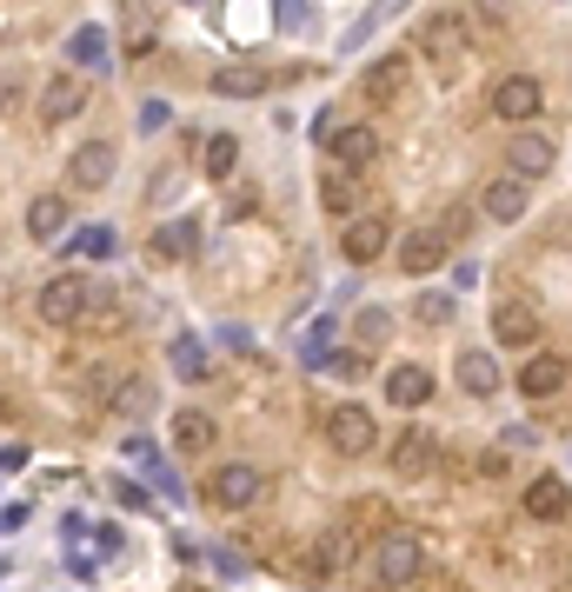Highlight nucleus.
Masks as SVG:
<instances>
[{
	"mask_svg": "<svg viewBox=\"0 0 572 592\" xmlns=\"http://www.w3.org/2000/svg\"><path fill=\"white\" fill-rule=\"evenodd\" d=\"M360 573L373 592H400L427 573V540L420 533H380L367 553H360Z\"/></svg>",
	"mask_w": 572,
	"mask_h": 592,
	"instance_id": "nucleus-1",
	"label": "nucleus"
},
{
	"mask_svg": "<svg viewBox=\"0 0 572 592\" xmlns=\"http://www.w3.org/2000/svg\"><path fill=\"white\" fill-rule=\"evenodd\" d=\"M327 446H333L340 460H360V453H373V446H380V420H373L367 407H353V400H347V407H333V413H327Z\"/></svg>",
	"mask_w": 572,
	"mask_h": 592,
	"instance_id": "nucleus-2",
	"label": "nucleus"
},
{
	"mask_svg": "<svg viewBox=\"0 0 572 592\" xmlns=\"http://www.w3.org/2000/svg\"><path fill=\"white\" fill-rule=\"evenodd\" d=\"M260 493H267V473H260V466H247V460H227V466L207 480V500H213L220 513H247Z\"/></svg>",
	"mask_w": 572,
	"mask_h": 592,
	"instance_id": "nucleus-3",
	"label": "nucleus"
},
{
	"mask_svg": "<svg viewBox=\"0 0 572 592\" xmlns=\"http://www.w3.org/2000/svg\"><path fill=\"white\" fill-rule=\"evenodd\" d=\"M87 300H93V287H87L80 273H53V280L40 287V320H47V327H80V320H87Z\"/></svg>",
	"mask_w": 572,
	"mask_h": 592,
	"instance_id": "nucleus-4",
	"label": "nucleus"
},
{
	"mask_svg": "<svg viewBox=\"0 0 572 592\" xmlns=\"http://www.w3.org/2000/svg\"><path fill=\"white\" fill-rule=\"evenodd\" d=\"M540 100H546V87H540L533 73H506V80L493 87V113H500L506 127H526V120H540Z\"/></svg>",
	"mask_w": 572,
	"mask_h": 592,
	"instance_id": "nucleus-5",
	"label": "nucleus"
},
{
	"mask_svg": "<svg viewBox=\"0 0 572 592\" xmlns=\"http://www.w3.org/2000/svg\"><path fill=\"white\" fill-rule=\"evenodd\" d=\"M393 247V220L387 213H367V220H347V233H340V253L353 260V267H373L380 253Z\"/></svg>",
	"mask_w": 572,
	"mask_h": 592,
	"instance_id": "nucleus-6",
	"label": "nucleus"
},
{
	"mask_svg": "<svg viewBox=\"0 0 572 592\" xmlns=\"http://www.w3.org/2000/svg\"><path fill=\"white\" fill-rule=\"evenodd\" d=\"M167 440H173V453H180V460H207V453L220 446V427H213V413L180 407V413H173V427H167Z\"/></svg>",
	"mask_w": 572,
	"mask_h": 592,
	"instance_id": "nucleus-7",
	"label": "nucleus"
},
{
	"mask_svg": "<svg viewBox=\"0 0 572 592\" xmlns=\"http://www.w3.org/2000/svg\"><path fill=\"white\" fill-rule=\"evenodd\" d=\"M113 167H120L113 140H80V147H73V160H67V180H73L80 193H93V187H107V180H113Z\"/></svg>",
	"mask_w": 572,
	"mask_h": 592,
	"instance_id": "nucleus-8",
	"label": "nucleus"
},
{
	"mask_svg": "<svg viewBox=\"0 0 572 592\" xmlns=\"http://www.w3.org/2000/svg\"><path fill=\"white\" fill-rule=\"evenodd\" d=\"M87 93H93V87H87L80 73H53V80L40 87V120H47V127H60V120H73V113L87 107Z\"/></svg>",
	"mask_w": 572,
	"mask_h": 592,
	"instance_id": "nucleus-9",
	"label": "nucleus"
},
{
	"mask_svg": "<svg viewBox=\"0 0 572 592\" xmlns=\"http://www.w3.org/2000/svg\"><path fill=\"white\" fill-rule=\"evenodd\" d=\"M446 247H453V240H446L440 227H413V233L400 240V253H393V260H400V273H433V267L446 260Z\"/></svg>",
	"mask_w": 572,
	"mask_h": 592,
	"instance_id": "nucleus-10",
	"label": "nucleus"
},
{
	"mask_svg": "<svg viewBox=\"0 0 572 592\" xmlns=\"http://www.w3.org/2000/svg\"><path fill=\"white\" fill-rule=\"evenodd\" d=\"M493 340H500V347H533V340H540V313H533L526 300H500V307H493Z\"/></svg>",
	"mask_w": 572,
	"mask_h": 592,
	"instance_id": "nucleus-11",
	"label": "nucleus"
},
{
	"mask_svg": "<svg viewBox=\"0 0 572 592\" xmlns=\"http://www.w3.org/2000/svg\"><path fill=\"white\" fill-rule=\"evenodd\" d=\"M526 513L546 520V526H553V520H572V486L560 473H540V480L526 486Z\"/></svg>",
	"mask_w": 572,
	"mask_h": 592,
	"instance_id": "nucleus-12",
	"label": "nucleus"
},
{
	"mask_svg": "<svg viewBox=\"0 0 572 592\" xmlns=\"http://www.w3.org/2000/svg\"><path fill=\"white\" fill-rule=\"evenodd\" d=\"M327 153H333L347 173H360V167H373V160H380V133H373V127H340V133L327 140Z\"/></svg>",
	"mask_w": 572,
	"mask_h": 592,
	"instance_id": "nucleus-13",
	"label": "nucleus"
},
{
	"mask_svg": "<svg viewBox=\"0 0 572 592\" xmlns=\"http://www.w3.org/2000/svg\"><path fill=\"white\" fill-rule=\"evenodd\" d=\"M387 407H433V373L427 367H393L387 373Z\"/></svg>",
	"mask_w": 572,
	"mask_h": 592,
	"instance_id": "nucleus-14",
	"label": "nucleus"
},
{
	"mask_svg": "<svg viewBox=\"0 0 572 592\" xmlns=\"http://www.w3.org/2000/svg\"><path fill=\"white\" fill-rule=\"evenodd\" d=\"M27 233L47 247V240H60L67 233V193H33L27 200Z\"/></svg>",
	"mask_w": 572,
	"mask_h": 592,
	"instance_id": "nucleus-15",
	"label": "nucleus"
},
{
	"mask_svg": "<svg viewBox=\"0 0 572 592\" xmlns=\"http://www.w3.org/2000/svg\"><path fill=\"white\" fill-rule=\"evenodd\" d=\"M566 387V360L560 353H533L526 367H520V393L526 400H546V393H560Z\"/></svg>",
	"mask_w": 572,
	"mask_h": 592,
	"instance_id": "nucleus-16",
	"label": "nucleus"
},
{
	"mask_svg": "<svg viewBox=\"0 0 572 592\" xmlns=\"http://www.w3.org/2000/svg\"><path fill=\"white\" fill-rule=\"evenodd\" d=\"M427 466H433V433H427V427H407V433L393 440V473H400V480H420Z\"/></svg>",
	"mask_w": 572,
	"mask_h": 592,
	"instance_id": "nucleus-17",
	"label": "nucleus"
},
{
	"mask_svg": "<svg viewBox=\"0 0 572 592\" xmlns=\"http://www.w3.org/2000/svg\"><path fill=\"white\" fill-rule=\"evenodd\" d=\"M413 47L433 53V60H453V53H460V13H433V20H420Z\"/></svg>",
	"mask_w": 572,
	"mask_h": 592,
	"instance_id": "nucleus-18",
	"label": "nucleus"
},
{
	"mask_svg": "<svg viewBox=\"0 0 572 592\" xmlns=\"http://www.w3.org/2000/svg\"><path fill=\"white\" fill-rule=\"evenodd\" d=\"M480 207H486L493 220H506V227H513V220H526V180H520V173L493 180V187L480 193Z\"/></svg>",
	"mask_w": 572,
	"mask_h": 592,
	"instance_id": "nucleus-19",
	"label": "nucleus"
},
{
	"mask_svg": "<svg viewBox=\"0 0 572 592\" xmlns=\"http://www.w3.org/2000/svg\"><path fill=\"white\" fill-rule=\"evenodd\" d=\"M407 73H413L407 53H380V60L367 67V93H373V100H393V93L407 87Z\"/></svg>",
	"mask_w": 572,
	"mask_h": 592,
	"instance_id": "nucleus-20",
	"label": "nucleus"
},
{
	"mask_svg": "<svg viewBox=\"0 0 572 592\" xmlns=\"http://www.w3.org/2000/svg\"><path fill=\"white\" fill-rule=\"evenodd\" d=\"M506 160H513V173H520V180H533V173H546V167H553V140L520 133V140H506Z\"/></svg>",
	"mask_w": 572,
	"mask_h": 592,
	"instance_id": "nucleus-21",
	"label": "nucleus"
},
{
	"mask_svg": "<svg viewBox=\"0 0 572 592\" xmlns=\"http://www.w3.org/2000/svg\"><path fill=\"white\" fill-rule=\"evenodd\" d=\"M460 387H466L473 400L500 393V367H493V353H460Z\"/></svg>",
	"mask_w": 572,
	"mask_h": 592,
	"instance_id": "nucleus-22",
	"label": "nucleus"
},
{
	"mask_svg": "<svg viewBox=\"0 0 572 592\" xmlns=\"http://www.w3.org/2000/svg\"><path fill=\"white\" fill-rule=\"evenodd\" d=\"M213 93L253 100V93H267V73H260V67H220V73H213Z\"/></svg>",
	"mask_w": 572,
	"mask_h": 592,
	"instance_id": "nucleus-23",
	"label": "nucleus"
},
{
	"mask_svg": "<svg viewBox=\"0 0 572 592\" xmlns=\"http://www.w3.org/2000/svg\"><path fill=\"white\" fill-rule=\"evenodd\" d=\"M200 167H207V180H227V173L240 167V140H233V133H207V147H200Z\"/></svg>",
	"mask_w": 572,
	"mask_h": 592,
	"instance_id": "nucleus-24",
	"label": "nucleus"
},
{
	"mask_svg": "<svg viewBox=\"0 0 572 592\" xmlns=\"http://www.w3.org/2000/svg\"><path fill=\"white\" fill-rule=\"evenodd\" d=\"M353 200H360V187H353V173H347V167L320 180V207H327V213H340V220H347V213H353Z\"/></svg>",
	"mask_w": 572,
	"mask_h": 592,
	"instance_id": "nucleus-25",
	"label": "nucleus"
},
{
	"mask_svg": "<svg viewBox=\"0 0 572 592\" xmlns=\"http://www.w3.org/2000/svg\"><path fill=\"white\" fill-rule=\"evenodd\" d=\"M80 327H100V333H107V327H127L120 293H113V287H93V300H87V320H80Z\"/></svg>",
	"mask_w": 572,
	"mask_h": 592,
	"instance_id": "nucleus-26",
	"label": "nucleus"
},
{
	"mask_svg": "<svg viewBox=\"0 0 572 592\" xmlns=\"http://www.w3.org/2000/svg\"><path fill=\"white\" fill-rule=\"evenodd\" d=\"M187 247H193V220H180V227H160V233H153V260H187Z\"/></svg>",
	"mask_w": 572,
	"mask_h": 592,
	"instance_id": "nucleus-27",
	"label": "nucleus"
},
{
	"mask_svg": "<svg viewBox=\"0 0 572 592\" xmlns=\"http://www.w3.org/2000/svg\"><path fill=\"white\" fill-rule=\"evenodd\" d=\"M113 247H120L113 227H80V233H73V253H80V260H113Z\"/></svg>",
	"mask_w": 572,
	"mask_h": 592,
	"instance_id": "nucleus-28",
	"label": "nucleus"
},
{
	"mask_svg": "<svg viewBox=\"0 0 572 592\" xmlns=\"http://www.w3.org/2000/svg\"><path fill=\"white\" fill-rule=\"evenodd\" d=\"M173 373L180 380H207V347L200 340H173Z\"/></svg>",
	"mask_w": 572,
	"mask_h": 592,
	"instance_id": "nucleus-29",
	"label": "nucleus"
},
{
	"mask_svg": "<svg viewBox=\"0 0 572 592\" xmlns=\"http://www.w3.org/2000/svg\"><path fill=\"white\" fill-rule=\"evenodd\" d=\"M347 560H353V540H347V533H327V540L313 546V566H320V573H340Z\"/></svg>",
	"mask_w": 572,
	"mask_h": 592,
	"instance_id": "nucleus-30",
	"label": "nucleus"
},
{
	"mask_svg": "<svg viewBox=\"0 0 572 592\" xmlns=\"http://www.w3.org/2000/svg\"><path fill=\"white\" fill-rule=\"evenodd\" d=\"M113 407H120V413H147V407H153V387H147V380H120Z\"/></svg>",
	"mask_w": 572,
	"mask_h": 592,
	"instance_id": "nucleus-31",
	"label": "nucleus"
},
{
	"mask_svg": "<svg viewBox=\"0 0 572 592\" xmlns=\"http://www.w3.org/2000/svg\"><path fill=\"white\" fill-rule=\"evenodd\" d=\"M413 320H420V327H446V320H453V300H446V293H427V300L413 307Z\"/></svg>",
	"mask_w": 572,
	"mask_h": 592,
	"instance_id": "nucleus-32",
	"label": "nucleus"
},
{
	"mask_svg": "<svg viewBox=\"0 0 572 592\" xmlns=\"http://www.w3.org/2000/svg\"><path fill=\"white\" fill-rule=\"evenodd\" d=\"M73 60H87V67H93V60H107V40H100V27H80V33H73Z\"/></svg>",
	"mask_w": 572,
	"mask_h": 592,
	"instance_id": "nucleus-33",
	"label": "nucleus"
},
{
	"mask_svg": "<svg viewBox=\"0 0 572 592\" xmlns=\"http://www.w3.org/2000/svg\"><path fill=\"white\" fill-rule=\"evenodd\" d=\"M387 327H393V320H387L380 307H360V340H387Z\"/></svg>",
	"mask_w": 572,
	"mask_h": 592,
	"instance_id": "nucleus-34",
	"label": "nucleus"
},
{
	"mask_svg": "<svg viewBox=\"0 0 572 592\" xmlns=\"http://www.w3.org/2000/svg\"><path fill=\"white\" fill-rule=\"evenodd\" d=\"M327 367H333V373H347V380H360V373H367V360H360V353H340V360H327Z\"/></svg>",
	"mask_w": 572,
	"mask_h": 592,
	"instance_id": "nucleus-35",
	"label": "nucleus"
},
{
	"mask_svg": "<svg viewBox=\"0 0 572 592\" xmlns=\"http://www.w3.org/2000/svg\"><path fill=\"white\" fill-rule=\"evenodd\" d=\"M113 500H120V506H133V513L147 506V493H140V486H127V480H113Z\"/></svg>",
	"mask_w": 572,
	"mask_h": 592,
	"instance_id": "nucleus-36",
	"label": "nucleus"
},
{
	"mask_svg": "<svg viewBox=\"0 0 572 592\" xmlns=\"http://www.w3.org/2000/svg\"><path fill=\"white\" fill-rule=\"evenodd\" d=\"M20 520H27V506H7V513H0V533H13Z\"/></svg>",
	"mask_w": 572,
	"mask_h": 592,
	"instance_id": "nucleus-37",
	"label": "nucleus"
},
{
	"mask_svg": "<svg viewBox=\"0 0 572 592\" xmlns=\"http://www.w3.org/2000/svg\"><path fill=\"white\" fill-rule=\"evenodd\" d=\"M13 100H20V87H13V80H0V113H7Z\"/></svg>",
	"mask_w": 572,
	"mask_h": 592,
	"instance_id": "nucleus-38",
	"label": "nucleus"
},
{
	"mask_svg": "<svg viewBox=\"0 0 572 592\" xmlns=\"http://www.w3.org/2000/svg\"><path fill=\"white\" fill-rule=\"evenodd\" d=\"M180 592H207V586H180Z\"/></svg>",
	"mask_w": 572,
	"mask_h": 592,
	"instance_id": "nucleus-39",
	"label": "nucleus"
}]
</instances>
